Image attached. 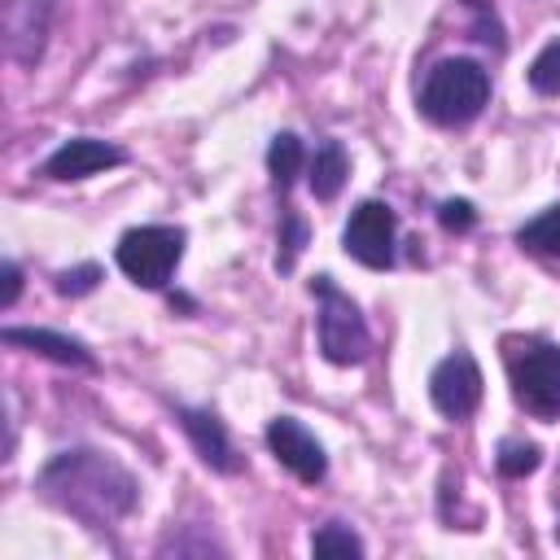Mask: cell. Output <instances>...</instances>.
<instances>
[{"mask_svg":"<svg viewBox=\"0 0 560 560\" xmlns=\"http://www.w3.org/2000/svg\"><path fill=\"white\" fill-rule=\"evenodd\" d=\"M35 494L88 529H114L118 521H127L136 512L140 481L109 451L70 446V451H57L39 468Z\"/></svg>","mask_w":560,"mask_h":560,"instance_id":"1","label":"cell"},{"mask_svg":"<svg viewBox=\"0 0 560 560\" xmlns=\"http://www.w3.org/2000/svg\"><path fill=\"white\" fill-rule=\"evenodd\" d=\"M490 105V70L472 57H442L429 66L416 109L433 127H468Z\"/></svg>","mask_w":560,"mask_h":560,"instance_id":"2","label":"cell"},{"mask_svg":"<svg viewBox=\"0 0 560 560\" xmlns=\"http://www.w3.org/2000/svg\"><path fill=\"white\" fill-rule=\"evenodd\" d=\"M503 372L512 402L534 420H560V346L534 332L503 337Z\"/></svg>","mask_w":560,"mask_h":560,"instance_id":"3","label":"cell"},{"mask_svg":"<svg viewBox=\"0 0 560 560\" xmlns=\"http://www.w3.org/2000/svg\"><path fill=\"white\" fill-rule=\"evenodd\" d=\"M311 293L319 302V311H315L319 354L332 368H359L372 354V332H368V319H363L359 302L350 293H341L332 276H315L311 280Z\"/></svg>","mask_w":560,"mask_h":560,"instance_id":"4","label":"cell"},{"mask_svg":"<svg viewBox=\"0 0 560 560\" xmlns=\"http://www.w3.org/2000/svg\"><path fill=\"white\" fill-rule=\"evenodd\" d=\"M184 241H188V232L175 223H140V228H127L118 236L114 262L131 284L158 293L171 284V276L184 258Z\"/></svg>","mask_w":560,"mask_h":560,"instance_id":"5","label":"cell"},{"mask_svg":"<svg viewBox=\"0 0 560 560\" xmlns=\"http://www.w3.org/2000/svg\"><path fill=\"white\" fill-rule=\"evenodd\" d=\"M394 236H398V210L389 201H359L341 228V249L363 262L368 271H389L394 267Z\"/></svg>","mask_w":560,"mask_h":560,"instance_id":"6","label":"cell"},{"mask_svg":"<svg viewBox=\"0 0 560 560\" xmlns=\"http://www.w3.org/2000/svg\"><path fill=\"white\" fill-rule=\"evenodd\" d=\"M481 394H486V381H481V368L468 350H451L429 372V402L446 420H468L481 407Z\"/></svg>","mask_w":560,"mask_h":560,"instance_id":"7","label":"cell"},{"mask_svg":"<svg viewBox=\"0 0 560 560\" xmlns=\"http://www.w3.org/2000/svg\"><path fill=\"white\" fill-rule=\"evenodd\" d=\"M267 451L276 455L280 468H289L302 486H319L328 477V455H324V442L298 420V416H276L267 420Z\"/></svg>","mask_w":560,"mask_h":560,"instance_id":"8","label":"cell"},{"mask_svg":"<svg viewBox=\"0 0 560 560\" xmlns=\"http://www.w3.org/2000/svg\"><path fill=\"white\" fill-rule=\"evenodd\" d=\"M52 9L57 0H4V52L22 70H35L44 61Z\"/></svg>","mask_w":560,"mask_h":560,"instance_id":"9","label":"cell"},{"mask_svg":"<svg viewBox=\"0 0 560 560\" xmlns=\"http://www.w3.org/2000/svg\"><path fill=\"white\" fill-rule=\"evenodd\" d=\"M127 162V149H118L114 140H96V136H74L66 144H57L39 175L44 179H57V184H70V179H88V175H101V171H114Z\"/></svg>","mask_w":560,"mask_h":560,"instance_id":"10","label":"cell"},{"mask_svg":"<svg viewBox=\"0 0 560 560\" xmlns=\"http://www.w3.org/2000/svg\"><path fill=\"white\" fill-rule=\"evenodd\" d=\"M175 420L188 433V442H192V451H197V459L206 468H214L223 477H236L245 468L236 446H232V438H228V429H223V420L214 411H206V407H175Z\"/></svg>","mask_w":560,"mask_h":560,"instance_id":"11","label":"cell"},{"mask_svg":"<svg viewBox=\"0 0 560 560\" xmlns=\"http://www.w3.org/2000/svg\"><path fill=\"white\" fill-rule=\"evenodd\" d=\"M0 341L4 346H22L31 354H44L52 363H66V368H83V372H96V354L79 341V337H66V332H52V328H0Z\"/></svg>","mask_w":560,"mask_h":560,"instance_id":"12","label":"cell"},{"mask_svg":"<svg viewBox=\"0 0 560 560\" xmlns=\"http://www.w3.org/2000/svg\"><path fill=\"white\" fill-rule=\"evenodd\" d=\"M350 179V153L337 136H324L315 144V153L306 158V184L315 192V201H332Z\"/></svg>","mask_w":560,"mask_h":560,"instance_id":"13","label":"cell"},{"mask_svg":"<svg viewBox=\"0 0 560 560\" xmlns=\"http://www.w3.org/2000/svg\"><path fill=\"white\" fill-rule=\"evenodd\" d=\"M306 144H302V136L298 131H276L271 136V144H267V175H271V188L280 192V197H289V188H293V179L302 175V166H306Z\"/></svg>","mask_w":560,"mask_h":560,"instance_id":"14","label":"cell"},{"mask_svg":"<svg viewBox=\"0 0 560 560\" xmlns=\"http://www.w3.org/2000/svg\"><path fill=\"white\" fill-rule=\"evenodd\" d=\"M516 245L542 258H560V201L547 206L542 214H534L529 223L516 228Z\"/></svg>","mask_w":560,"mask_h":560,"instance_id":"15","label":"cell"},{"mask_svg":"<svg viewBox=\"0 0 560 560\" xmlns=\"http://www.w3.org/2000/svg\"><path fill=\"white\" fill-rule=\"evenodd\" d=\"M306 241H311V223H306L293 206H284V210H280V236H276V271H280V276H289V271L298 267Z\"/></svg>","mask_w":560,"mask_h":560,"instance_id":"16","label":"cell"},{"mask_svg":"<svg viewBox=\"0 0 560 560\" xmlns=\"http://www.w3.org/2000/svg\"><path fill=\"white\" fill-rule=\"evenodd\" d=\"M538 464H542V446H538V442H525V438H503V442H499L494 468H499L508 481H521V477L538 472Z\"/></svg>","mask_w":560,"mask_h":560,"instance_id":"17","label":"cell"},{"mask_svg":"<svg viewBox=\"0 0 560 560\" xmlns=\"http://www.w3.org/2000/svg\"><path fill=\"white\" fill-rule=\"evenodd\" d=\"M311 551L315 556H363L368 547H363V538L346 521H328V525H319L311 534Z\"/></svg>","mask_w":560,"mask_h":560,"instance_id":"18","label":"cell"},{"mask_svg":"<svg viewBox=\"0 0 560 560\" xmlns=\"http://www.w3.org/2000/svg\"><path fill=\"white\" fill-rule=\"evenodd\" d=\"M459 4L472 13L468 35H472L477 44H486V48L503 52V48H508V39H503V22H499V13H494V0H459Z\"/></svg>","mask_w":560,"mask_h":560,"instance_id":"19","label":"cell"},{"mask_svg":"<svg viewBox=\"0 0 560 560\" xmlns=\"http://www.w3.org/2000/svg\"><path fill=\"white\" fill-rule=\"evenodd\" d=\"M525 79H529V88H534L538 96H560V39L542 44V52L529 61Z\"/></svg>","mask_w":560,"mask_h":560,"instance_id":"20","label":"cell"},{"mask_svg":"<svg viewBox=\"0 0 560 560\" xmlns=\"http://www.w3.org/2000/svg\"><path fill=\"white\" fill-rule=\"evenodd\" d=\"M101 280H105V271H101L96 262H79V267H70V271H57V276H52V289H57L61 298H83V293H92Z\"/></svg>","mask_w":560,"mask_h":560,"instance_id":"21","label":"cell"},{"mask_svg":"<svg viewBox=\"0 0 560 560\" xmlns=\"http://www.w3.org/2000/svg\"><path fill=\"white\" fill-rule=\"evenodd\" d=\"M438 223L446 228V232H472L477 228V206L468 201V197H446L442 206H438Z\"/></svg>","mask_w":560,"mask_h":560,"instance_id":"22","label":"cell"},{"mask_svg":"<svg viewBox=\"0 0 560 560\" xmlns=\"http://www.w3.org/2000/svg\"><path fill=\"white\" fill-rule=\"evenodd\" d=\"M0 280H4V293H0V311H9V306L18 302V293H22V267H18L13 258H4V262H0Z\"/></svg>","mask_w":560,"mask_h":560,"instance_id":"23","label":"cell"},{"mask_svg":"<svg viewBox=\"0 0 560 560\" xmlns=\"http://www.w3.org/2000/svg\"><path fill=\"white\" fill-rule=\"evenodd\" d=\"M556 542H560V525H556Z\"/></svg>","mask_w":560,"mask_h":560,"instance_id":"24","label":"cell"}]
</instances>
